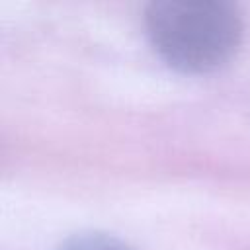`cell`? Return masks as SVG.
I'll list each match as a JSON object with an SVG mask.
<instances>
[{"label":"cell","instance_id":"cell-1","mask_svg":"<svg viewBox=\"0 0 250 250\" xmlns=\"http://www.w3.org/2000/svg\"><path fill=\"white\" fill-rule=\"evenodd\" d=\"M154 53L184 74H209L232 61L244 23L227 0H154L145 10Z\"/></svg>","mask_w":250,"mask_h":250},{"label":"cell","instance_id":"cell-2","mask_svg":"<svg viewBox=\"0 0 250 250\" xmlns=\"http://www.w3.org/2000/svg\"><path fill=\"white\" fill-rule=\"evenodd\" d=\"M53 250H135L115 234L100 230H84L61 240Z\"/></svg>","mask_w":250,"mask_h":250}]
</instances>
